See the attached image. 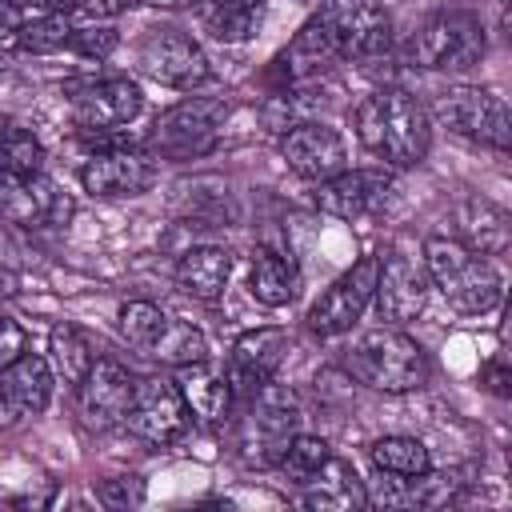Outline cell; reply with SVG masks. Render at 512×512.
I'll list each match as a JSON object with an SVG mask.
<instances>
[{"instance_id":"cell-1","label":"cell","mask_w":512,"mask_h":512,"mask_svg":"<svg viewBox=\"0 0 512 512\" xmlns=\"http://www.w3.org/2000/svg\"><path fill=\"white\" fill-rule=\"evenodd\" d=\"M360 144L388 168H416L432 148V124L416 96L400 88L368 92L352 112Z\"/></svg>"},{"instance_id":"cell-2","label":"cell","mask_w":512,"mask_h":512,"mask_svg":"<svg viewBox=\"0 0 512 512\" xmlns=\"http://www.w3.org/2000/svg\"><path fill=\"white\" fill-rule=\"evenodd\" d=\"M424 272L444 292V300L464 316H484L500 304L504 280L496 264L480 252H472L464 240L452 236H428L424 240Z\"/></svg>"},{"instance_id":"cell-3","label":"cell","mask_w":512,"mask_h":512,"mask_svg":"<svg viewBox=\"0 0 512 512\" xmlns=\"http://www.w3.org/2000/svg\"><path fill=\"white\" fill-rule=\"evenodd\" d=\"M344 368L348 376H356L360 384L376 388V392H412L428 384V356L424 348L404 336L400 328H368L352 340V348L344 352Z\"/></svg>"},{"instance_id":"cell-4","label":"cell","mask_w":512,"mask_h":512,"mask_svg":"<svg viewBox=\"0 0 512 512\" xmlns=\"http://www.w3.org/2000/svg\"><path fill=\"white\" fill-rule=\"evenodd\" d=\"M228 100L220 96H188L172 104L148 132V152L164 160H196L216 148L224 124H228Z\"/></svg>"},{"instance_id":"cell-5","label":"cell","mask_w":512,"mask_h":512,"mask_svg":"<svg viewBox=\"0 0 512 512\" xmlns=\"http://www.w3.org/2000/svg\"><path fill=\"white\" fill-rule=\"evenodd\" d=\"M484 28L472 12H432L408 40V56L420 68L464 72L484 60Z\"/></svg>"},{"instance_id":"cell-6","label":"cell","mask_w":512,"mask_h":512,"mask_svg":"<svg viewBox=\"0 0 512 512\" xmlns=\"http://www.w3.org/2000/svg\"><path fill=\"white\" fill-rule=\"evenodd\" d=\"M316 20L332 36L340 60H376L392 44V20L380 0H320Z\"/></svg>"},{"instance_id":"cell-7","label":"cell","mask_w":512,"mask_h":512,"mask_svg":"<svg viewBox=\"0 0 512 512\" xmlns=\"http://www.w3.org/2000/svg\"><path fill=\"white\" fill-rule=\"evenodd\" d=\"M436 116L464 140H476L484 148H508L512 140V116L504 96L480 84H456L436 96Z\"/></svg>"},{"instance_id":"cell-8","label":"cell","mask_w":512,"mask_h":512,"mask_svg":"<svg viewBox=\"0 0 512 512\" xmlns=\"http://www.w3.org/2000/svg\"><path fill=\"white\" fill-rule=\"evenodd\" d=\"M136 68L164 88H200L212 76L204 48L180 28H152L136 48Z\"/></svg>"},{"instance_id":"cell-9","label":"cell","mask_w":512,"mask_h":512,"mask_svg":"<svg viewBox=\"0 0 512 512\" xmlns=\"http://www.w3.org/2000/svg\"><path fill=\"white\" fill-rule=\"evenodd\" d=\"M76 204L44 172H4L0 168V216L20 228H64Z\"/></svg>"},{"instance_id":"cell-10","label":"cell","mask_w":512,"mask_h":512,"mask_svg":"<svg viewBox=\"0 0 512 512\" xmlns=\"http://www.w3.org/2000/svg\"><path fill=\"white\" fill-rule=\"evenodd\" d=\"M376 272H380V256H360L344 276H336L324 296L308 308V328L316 336H344L372 304L376 296Z\"/></svg>"},{"instance_id":"cell-11","label":"cell","mask_w":512,"mask_h":512,"mask_svg":"<svg viewBox=\"0 0 512 512\" xmlns=\"http://www.w3.org/2000/svg\"><path fill=\"white\" fill-rule=\"evenodd\" d=\"M132 436L148 440V444H172L188 432L192 424V412L176 388V380L168 376H148V380H136V392H132V404L120 420Z\"/></svg>"},{"instance_id":"cell-12","label":"cell","mask_w":512,"mask_h":512,"mask_svg":"<svg viewBox=\"0 0 512 512\" xmlns=\"http://www.w3.org/2000/svg\"><path fill=\"white\" fill-rule=\"evenodd\" d=\"M144 108V92L128 76H108V80H76L68 84V112L80 132H104V128H124L136 120Z\"/></svg>"},{"instance_id":"cell-13","label":"cell","mask_w":512,"mask_h":512,"mask_svg":"<svg viewBox=\"0 0 512 512\" xmlns=\"http://www.w3.org/2000/svg\"><path fill=\"white\" fill-rule=\"evenodd\" d=\"M392 196V176L384 168H340L336 176L320 180L312 192V204L324 216L336 220H360L384 208V200Z\"/></svg>"},{"instance_id":"cell-14","label":"cell","mask_w":512,"mask_h":512,"mask_svg":"<svg viewBox=\"0 0 512 512\" xmlns=\"http://www.w3.org/2000/svg\"><path fill=\"white\" fill-rule=\"evenodd\" d=\"M280 156L300 180H312V184L348 168L344 136L328 124H320V120H300L288 132H280Z\"/></svg>"},{"instance_id":"cell-15","label":"cell","mask_w":512,"mask_h":512,"mask_svg":"<svg viewBox=\"0 0 512 512\" xmlns=\"http://www.w3.org/2000/svg\"><path fill=\"white\" fill-rule=\"evenodd\" d=\"M428 272H424V260L416 256H404V252H388L380 260V272H376V308H380V320L384 324H408L416 320L424 308H428Z\"/></svg>"},{"instance_id":"cell-16","label":"cell","mask_w":512,"mask_h":512,"mask_svg":"<svg viewBox=\"0 0 512 512\" xmlns=\"http://www.w3.org/2000/svg\"><path fill=\"white\" fill-rule=\"evenodd\" d=\"M132 392H136V376L124 364L96 356L92 368L84 372V380L76 384V400H80L84 424H92V428L120 424L128 404H132Z\"/></svg>"},{"instance_id":"cell-17","label":"cell","mask_w":512,"mask_h":512,"mask_svg":"<svg viewBox=\"0 0 512 512\" xmlns=\"http://www.w3.org/2000/svg\"><path fill=\"white\" fill-rule=\"evenodd\" d=\"M156 180V164L136 152V148H108V152H92L80 168V184L92 196H140L148 192Z\"/></svg>"},{"instance_id":"cell-18","label":"cell","mask_w":512,"mask_h":512,"mask_svg":"<svg viewBox=\"0 0 512 512\" xmlns=\"http://www.w3.org/2000/svg\"><path fill=\"white\" fill-rule=\"evenodd\" d=\"M288 352V332L284 328H252L232 344V364H228V384L244 388L252 396V388H260L264 380L276 376L280 360Z\"/></svg>"},{"instance_id":"cell-19","label":"cell","mask_w":512,"mask_h":512,"mask_svg":"<svg viewBox=\"0 0 512 512\" xmlns=\"http://www.w3.org/2000/svg\"><path fill=\"white\" fill-rule=\"evenodd\" d=\"M248 420H252V432L264 444H272V456H280L288 436H296V428H300V404H296V396L284 384L264 380L260 388H252Z\"/></svg>"},{"instance_id":"cell-20","label":"cell","mask_w":512,"mask_h":512,"mask_svg":"<svg viewBox=\"0 0 512 512\" xmlns=\"http://www.w3.org/2000/svg\"><path fill=\"white\" fill-rule=\"evenodd\" d=\"M0 396L20 416H40L52 400V364L36 352H20L12 364L0 368Z\"/></svg>"},{"instance_id":"cell-21","label":"cell","mask_w":512,"mask_h":512,"mask_svg":"<svg viewBox=\"0 0 512 512\" xmlns=\"http://www.w3.org/2000/svg\"><path fill=\"white\" fill-rule=\"evenodd\" d=\"M340 60V52H336V44H332V36L324 32V24L312 16L296 36H292V44L280 52V76H284V84L288 88H300V84H308V80H316L320 72H328L332 64Z\"/></svg>"},{"instance_id":"cell-22","label":"cell","mask_w":512,"mask_h":512,"mask_svg":"<svg viewBox=\"0 0 512 512\" xmlns=\"http://www.w3.org/2000/svg\"><path fill=\"white\" fill-rule=\"evenodd\" d=\"M228 276H232V256L220 244H196L176 264V288L192 300H204V304L224 296Z\"/></svg>"},{"instance_id":"cell-23","label":"cell","mask_w":512,"mask_h":512,"mask_svg":"<svg viewBox=\"0 0 512 512\" xmlns=\"http://www.w3.org/2000/svg\"><path fill=\"white\" fill-rule=\"evenodd\" d=\"M172 380H176V388H180V396H184V404H188V412H192L196 420L220 424V420L228 416V408H232V384H228V376L208 372L204 360L176 368Z\"/></svg>"},{"instance_id":"cell-24","label":"cell","mask_w":512,"mask_h":512,"mask_svg":"<svg viewBox=\"0 0 512 512\" xmlns=\"http://www.w3.org/2000/svg\"><path fill=\"white\" fill-rule=\"evenodd\" d=\"M304 504L308 508H364V480L352 472L348 460L328 456L308 480H304Z\"/></svg>"},{"instance_id":"cell-25","label":"cell","mask_w":512,"mask_h":512,"mask_svg":"<svg viewBox=\"0 0 512 512\" xmlns=\"http://www.w3.org/2000/svg\"><path fill=\"white\" fill-rule=\"evenodd\" d=\"M248 288H252V296H256L264 308H284V304H292V300H296L300 280H296V268H292L280 252L260 248V252L252 256Z\"/></svg>"},{"instance_id":"cell-26","label":"cell","mask_w":512,"mask_h":512,"mask_svg":"<svg viewBox=\"0 0 512 512\" xmlns=\"http://www.w3.org/2000/svg\"><path fill=\"white\" fill-rule=\"evenodd\" d=\"M204 32L224 44H240L260 28V4H232V0H196L192 4Z\"/></svg>"},{"instance_id":"cell-27","label":"cell","mask_w":512,"mask_h":512,"mask_svg":"<svg viewBox=\"0 0 512 512\" xmlns=\"http://www.w3.org/2000/svg\"><path fill=\"white\" fill-rule=\"evenodd\" d=\"M92 360H96L92 344L84 340L80 328H72V324H56L52 328V336H48V364H52V372L64 384H80L84 372L92 368Z\"/></svg>"},{"instance_id":"cell-28","label":"cell","mask_w":512,"mask_h":512,"mask_svg":"<svg viewBox=\"0 0 512 512\" xmlns=\"http://www.w3.org/2000/svg\"><path fill=\"white\" fill-rule=\"evenodd\" d=\"M464 232H468V248L480 256H496L508 248V216L488 200L464 204Z\"/></svg>"},{"instance_id":"cell-29","label":"cell","mask_w":512,"mask_h":512,"mask_svg":"<svg viewBox=\"0 0 512 512\" xmlns=\"http://www.w3.org/2000/svg\"><path fill=\"white\" fill-rule=\"evenodd\" d=\"M372 464H376V472L420 476L424 468H432V456L416 436H384L372 444Z\"/></svg>"},{"instance_id":"cell-30","label":"cell","mask_w":512,"mask_h":512,"mask_svg":"<svg viewBox=\"0 0 512 512\" xmlns=\"http://www.w3.org/2000/svg\"><path fill=\"white\" fill-rule=\"evenodd\" d=\"M148 356H156L160 364H172V368L200 364V360H208V340H204V332H200V328L168 320V328H164V332H160V340L148 348Z\"/></svg>"},{"instance_id":"cell-31","label":"cell","mask_w":512,"mask_h":512,"mask_svg":"<svg viewBox=\"0 0 512 512\" xmlns=\"http://www.w3.org/2000/svg\"><path fill=\"white\" fill-rule=\"evenodd\" d=\"M72 28H76L72 16H64V12H44V16H36V20H24L12 40H16L24 52H60V48H68Z\"/></svg>"},{"instance_id":"cell-32","label":"cell","mask_w":512,"mask_h":512,"mask_svg":"<svg viewBox=\"0 0 512 512\" xmlns=\"http://www.w3.org/2000/svg\"><path fill=\"white\" fill-rule=\"evenodd\" d=\"M164 328H168V312L152 300H128L120 308V336L140 352H148L160 340Z\"/></svg>"},{"instance_id":"cell-33","label":"cell","mask_w":512,"mask_h":512,"mask_svg":"<svg viewBox=\"0 0 512 512\" xmlns=\"http://www.w3.org/2000/svg\"><path fill=\"white\" fill-rule=\"evenodd\" d=\"M328 456H332V452H328V444H324L320 436H304V432H296V436H288V444L280 448L276 464H280V472H284L292 484H304Z\"/></svg>"},{"instance_id":"cell-34","label":"cell","mask_w":512,"mask_h":512,"mask_svg":"<svg viewBox=\"0 0 512 512\" xmlns=\"http://www.w3.org/2000/svg\"><path fill=\"white\" fill-rule=\"evenodd\" d=\"M40 164H44V148L32 132H24V128L0 132V168L4 172H40Z\"/></svg>"},{"instance_id":"cell-35","label":"cell","mask_w":512,"mask_h":512,"mask_svg":"<svg viewBox=\"0 0 512 512\" xmlns=\"http://www.w3.org/2000/svg\"><path fill=\"white\" fill-rule=\"evenodd\" d=\"M116 44H120L116 28H112V24H96V20L76 24V28H72V40H68V48L80 52V56H88V60H104V56H112Z\"/></svg>"},{"instance_id":"cell-36","label":"cell","mask_w":512,"mask_h":512,"mask_svg":"<svg viewBox=\"0 0 512 512\" xmlns=\"http://www.w3.org/2000/svg\"><path fill=\"white\" fill-rule=\"evenodd\" d=\"M48 12H64V16H84V20H104V16H120L124 8H132L136 0H44Z\"/></svg>"},{"instance_id":"cell-37","label":"cell","mask_w":512,"mask_h":512,"mask_svg":"<svg viewBox=\"0 0 512 512\" xmlns=\"http://www.w3.org/2000/svg\"><path fill=\"white\" fill-rule=\"evenodd\" d=\"M100 500L108 508H136V504H144V480L140 476H112L100 484Z\"/></svg>"},{"instance_id":"cell-38","label":"cell","mask_w":512,"mask_h":512,"mask_svg":"<svg viewBox=\"0 0 512 512\" xmlns=\"http://www.w3.org/2000/svg\"><path fill=\"white\" fill-rule=\"evenodd\" d=\"M20 352H28V336H24V328H20L16 320L0 316V368L12 364Z\"/></svg>"},{"instance_id":"cell-39","label":"cell","mask_w":512,"mask_h":512,"mask_svg":"<svg viewBox=\"0 0 512 512\" xmlns=\"http://www.w3.org/2000/svg\"><path fill=\"white\" fill-rule=\"evenodd\" d=\"M24 24V16H20V8L12 4V0H0V36H16V28Z\"/></svg>"},{"instance_id":"cell-40","label":"cell","mask_w":512,"mask_h":512,"mask_svg":"<svg viewBox=\"0 0 512 512\" xmlns=\"http://www.w3.org/2000/svg\"><path fill=\"white\" fill-rule=\"evenodd\" d=\"M484 380H488V388H492L496 396H508V384H504V364H500V360L484 368Z\"/></svg>"},{"instance_id":"cell-41","label":"cell","mask_w":512,"mask_h":512,"mask_svg":"<svg viewBox=\"0 0 512 512\" xmlns=\"http://www.w3.org/2000/svg\"><path fill=\"white\" fill-rule=\"evenodd\" d=\"M16 420H20V412H16V408H12V404L0 396V428H12Z\"/></svg>"},{"instance_id":"cell-42","label":"cell","mask_w":512,"mask_h":512,"mask_svg":"<svg viewBox=\"0 0 512 512\" xmlns=\"http://www.w3.org/2000/svg\"><path fill=\"white\" fill-rule=\"evenodd\" d=\"M12 292H16V276L0 268V296H12Z\"/></svg>"},{"instance_id":"cell-43","label":"cell","mask_w":512,"mask_h":512,"mask_svg":"<svg viewBox=\"0 0 512 512\" xmlns=\"http://www.w3.org/2000/svg\"><path fill=\"white\" fill-rule=\"evenodd\" d=\"M148 4H156V8H188L196 0H148Z\"/></svg>"},{"instance_id":"cell-44","label":"cell","mask_w":512,"mask_h":512,"mask_svg":"<svg viewBox=\"0 0 512 512\" xmlns=\"http://www.w3.org/2000/svg\"><path fill=\"white\" fill-rule=\"evenodd\" d=\"M232 4H260V0H232Z\"/></svg>"}]
</instances>
